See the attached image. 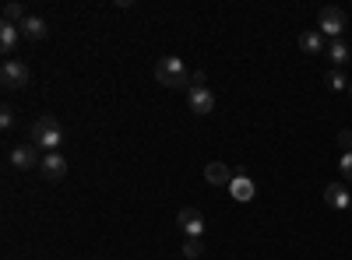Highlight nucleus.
<instances>
[{"label": "nucleus", "mask_w": 352, "mask_h": 260, "mask_svg": "<svg viewBox=\"0 0 352 260\" xmlns=\"http://www.w3.org/2000/svg\"><path fill=\"white\" fill-rule=\"evenodd\" d=\"M28 137H32L36 148H46V152H56L64 144V123L53 117V113H43V117L32 120V127H28Z\"/></svg>", "instance_id": "f257e3e1"}, {"label": "nucleus", "mask_w": 352, "mask_h": 260, "mask_svg": "<svg viewBox=\"0 0 352 260\" xmlns=\"http://www.w3.org/2000/svg\"><path fill=\"white\" fill-rule=\"evenodd\" d=\"M155 81L166 84V88H187V64L180 60V56H162V60L155 64Z\"/></svg>", "instance_id": "f03ea898"}, {"label": "nucleus", "mask_w": 352, "mask_h": 260, "mask_svg": "<svg viewBox=\"0 0 352 260\" xmlns=\"http://www.w3.org/2000/svg\"><path fill=\"white\" fill-rule=\"evenodd\" d=\"M317 32H320V36L338 39V36L345 32V11H342V8H335V4L320 8V14H317Z\"/></svg>", "instance_id": "7ed1b4c3"}, {"label": "nucleus", "mask_w": 352, "mask_h": 260, "mask_svg": "<svg viewBox=\"0 0 352 260\" xmlns=\"http://www.w3.org/2000/svg\"><path fill=\"white\" fill-rule=\"evenodd\" d=\"M187 106H190V113H197V117H208V113L215 109V92L208 88V84H190Z\"/></svg>", "instance_id": "20e7f679"}, {"label": "nucleus", "mask_w": 352, "mask_h": 260, "mask_svg": "<svg viewBox=\"0 0 352 260\" xmlns=\"http://www.w3.org/2000/svg\"><path fill=\"white\" fill-rule=\"evenodd\" d=\"M0 84H4V88H25L28 84V67L21 64V60H4V67H0Z\"/></svg>", "instance_id": "39448f33"}, {"label": "nucleus", "mask_w": 352, "mask_h": 260, "mask_svg": "<svg viewBox=\"0 0 352 260\" xmlns=\"http://www.w3.org/2000/svg\"><path fill=\"white\" fill-rule=\"evenodd\" d=\"M11 165L14 169H39L43 165V158H39V148H36V144L32 141H28V144H18V148H11Z\"/></svg>", "instance_id": "423d86ee"}, {"label": "nucleus", "mask_w": 352, "mask_h": 260, "mask_svg": "<svg viewBox=\"0 0 352 260\" xmlns=\"http://www.w3.org/2000/svg\"><path fill=\"white\" fill-rule=\"evenodd\" d=\"M176 225L187 233V239H190V236H201V233H204V215H201V208H180V215H176Z\"/></svg>", "instance_id": "0eeeda50"}, {"label": "nucleus", "mask_w": 352, "mask_h": 260, "mask_svg": "<svg viewBox=\"0 0 352 260\" xmlns=\"http://www.w3.org/2000/svg\"><path fill=\"white\" fill-rule=\"evenodd\" d=\"M39 169H43V176H46V180L56 183V180H64V176H67V158H64L60 152H46Z\"/></svg>", "instance_id": "6e6552de"}, {"label": "nucleus", "mask_w": 352, "mask_h": 260, "mask_svg": "<svg viewBox=\"0 0 352 260\" xmlns=\"http://www.w3.org/2000/svg\"><path fill=\"white\" fill-rule=\"evenodd\" d=\"M50 36V25H46V18H39V14H28L25 21H21V39H28V43H43Z\"/></svg>", "instance_id": "1a4fd4ad"}, {"label": "nucleus", "mask_w": 352, "mask_h": 260, "mask_svg": "<svg viewBox=\"0 0 352 260\" xmlns=\"http://www.w3.org/2000/svg\"><path fill=\"white\" fill-rule=\"evenodd\" d=\"M204 180H208L212 187H229L232 180H236V172H232L226 162H208L204 165Z\"/></svg>", "instance_id": "9d476101"}, {"label": "nucleus", "mask_w": 352, "mask_h": 260, "mask_svg": "<svg viewBox=\"0 0 352 260\" xmlns=\"http://www.w3.org/2000/svg\"><path fill=\"white\" fill-rule=\"evenodd\" d=\"M18 39H21V25H11V21H0V53H4L8 60H11V53H14Z\"/></svg>", "instance_id": "9b49d317"}, {"label": "nucleus", "mask_w": 352, "mask_h": 260, "mask_svg": "<svg viewBox=\"0 0 352 260\" xmlns=\"http://www.w3.org/2000/svg\"><path fill=\"white\" fill-rule=\"evenodd\" d=\"M324 200H328L331 208H349V204H352L345 183H328V187H324Z\"/></svg>", "instance_id": "f8f14e48"}, {"label": "nucleus", "mask_w": 352, "mask_h": 260, "mask_svg": "<svg viewBox=\"0 0 352 260\" xmlns=\"http://www.w3.org/2000/svg\"><path fill=\"white\" fill-rule=\"evenodd\" d=\"M229 193L236 197V200H243V204H247V200H254V183L247 180V172H236V180L229 183Z\"/></svg>", "instance_id": "ddd939ff"}, {"label": "nucleus", "mask_w": 352, "mask_h": 260, "mask_svg": "<svg viewBox=\"0 0 352 260\" xmlns=\"http://www.w3.org/2000/svg\"><path fill=\"white\" fill-rule=\"evenodd\" d=\"M300 49L310 53V56H320V53H324V36H320L317 28H310V32L300 36Z\"/></svg>", "instance_id": "4468645a"}, {"label": "nucleus", "mask_w": 352, "mask_h": 260, "mask_svg": "<svg viewBox=\"0 0 352 260\" xmlns=\"http://www.w3.org/2000/svg\"><path fill=\"white\" fill-rule=\"evenodd\" d=\"M328 53H331V64L335 67H342V64H349V43H342V39H331V46H328Z\"/></svg>", "instance_id": "2eb2a0df"}, {"label": "nucleus", "mask_w": 352, "mask_h": 260, "mask_svg": "<svg viewBox=\"0 0 352 260\" xmlns=\"http://www.w3.org/2000/svg\"><path fill=\"white\" fill-rule=\"evenodd\" d=\"M25 18H28L25 4H18V0H11V4H4V21H11V25H21Z\"/></svg>", "instance_id": "dca6fc26"}, {"label": "nucleus", "mask_w": 352, "mask_h": 260, "mask_svg": "<svg viewBox=\"0 0 352 260\" xmlns=\"http://www.w3.org/2000/svg\"><path fill=\"white\" fill-rule=\"evenodd\" d=\"M14 123H18L14 106H0V127H4V134H11V130H14Z\"/></svg>", "instance_id": "f3484780"}, {"label": "nucleus", "mask_w": 352, "mask_h": 260, "mask_svg": "<svg viewBox=\"0 0 352 260\" xmlns=\"http://www.w3.org/2000/svg\"><path fill=\"white\" fill-rule=\"evenodd\" d=\"M184 253H187V260H197V257L204 253V243H201V236H190V239H184Z\"/></svg>", "instance_id": "a211bd4d"}, {"label": "nucleus", "mask_w": 352, "mask_h": 260, "mask_svg": "<svg viewBox=\"0 0 352 260\" xmlns=\"http://www.w3.org/2000/svg\"><path fill=\"white\" fill-rule=\"evenodd\" d=\"M345 84H349V81H345V74H342V71H331V74H328V88H331V92L345 88Z\"/></svg>", "instance_id": "6ab92c4d"}, {"label": "nucleus", "mask_w": 352, "mask_h": 260, "mask_svg": "<svg viewBox=\"0 0 352 260\" xmlns=\"http://www.w3.org/2000/svg\"><path fill=\"white\" fill-rule=\"evenodd\" d=\"M338 169H342V180H345V183H352V152H349V155H342Z\"/></svg>", "instance_id": "aec40b11"}, {"label": "nucleus", "mask_w": 352, "mask_h": 260, "mask_svg": "<svg viewBox=\"0 0 352 260\" xmlns=\"http://www.w3.org/2000/svg\"><path fill=\"white\" fill-rule=\"evenodd\" d=\"M338 148H342V155H349V152H352V130H349V127L338 134Z\"/></svg>", "instance_id": "412c9836"}, {"label": "nucleus", "mask_w": 352, "mask_h": 260, "mask_svg": "<svg viewBox=\"0 0 352 260\" xmlns=\"http://www.w3.org/2000/svg\"><path fill=\"white\" fill-rule=\"evenodd\" d=\"M349 92H352V81H349Z\"/></svg>", "instance_id": "4be33fe9"}, {"label": "nucleus", "mask_w": 352, "mask_h": 260, "mask_svg": "<svg viewBox=\"0 0 352 260\" xmlns=\"http://www.w3.org/2000/svg\"><path fill=\"white\" fill-rule=\"evenodd\" d=\"M349 211H352V204H349Z\"/></svg>", "instance_id": "5701e85b"}]
</instances>
